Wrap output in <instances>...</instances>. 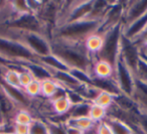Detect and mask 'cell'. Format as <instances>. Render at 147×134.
<instances>
[{
	"label": "cell",
	"mask_w": 147,
	"mask_h": 134,
	"mask_svg": "<svg viewBox=\"0 0 147 134\" xmlns=\"http://www.w3.org/2000/svg\"><path fill=\"white\" fill-rule=\"evenodd\" d=\"M51 102V109H53V116H65L69 114V110L71 109L73 105L69 102V98L67 96L61 98H57L55 100H49Z\"/></svg>",
	"instance_id": "18"
},
{
	"label": "cell",
	"mask_w": 147,
	"mask_h": 134,
	"mask_svg": "<svg viewBox=\"0 0 147 134\" xmlns=\"http://www.w3.org/2000/svg\"><path fill=\"white\" fill-rule=\"evenodd\" d=\"M34 120V116L29 109H18L13 117V123L29 126Z\"/></svg>",
	"instance_id": "25"
},
{
	"label": "cell",
	"mask_w": 147,
	"mask_h": 134,
	"mask_svg": "<svg viewBox=\"0 0 147 134\" xmlns=\"http://www.w3.org/2000/svg\"><path fill=\"white\" fill-rule=\"evenodd\" d=\"M28 134H49V124L40 118H34L32 123L29 125Z\"/></svg>",
	"instance_id": "27"
},
{
	"label": "cell",
	"mask_w": 147,
	"mask_h": 134,
	"mask_svg": "<svg viewBox=\"0 0 147 134\" xmlns=\"http://www.w3.org/2000/svg\"><path fill=\"white\" fill-rule=\"evenodd\" d=\"M107 122L112 129L113 134H137V131L129 124L114 118H107Z\"/></svg>",
	"instance_id": "19"
},
{
	"label": "cell",
	"mask_w": 147,
	"mask_h": 134,
	"mask_svg": "<svg viewBox=\"0 0 147 134\" xmlns=\"http://www.w3.org/2000/svg\"><path fill=\"white\" fill-rule=\"evenodd\" d=\"M89 117L96 124L100 123L108 118V110L97 105V104L92 103L90 107V112H89Z\"/></svg>",
	"instance_id": "24"
},
{
	"label": "cell",
	"mask_w": 147,
	"mask_h": 134,
	"mask_svg": "<svg viewBox=\"0 0 147 134\" xmlns=\"http://www.w3.org/2000/svg\"><path fill=\"white\" fill-rule=\"evenodd\" d=\"M25 94L27 95V97L30 98L31 100L36 99V98L41 97V82L38 80H33L27 87H25L24 89Z\"/></svg>",
	"instance_id": "29"
},
{
	"label": "cell",
	"mask_w": 147,
	"mask_h": 134,
	"mask_svg": "<svg viewBox=\"0 0 147 134\" xmlns=\"http://www.w3.org/2000/svg\"><path fill=\"white\" fill-rule=\"evenodd\" d=\"M61 86L55 79H47L41 82V97L51 100Z\"/></svg>",
	"instance_id": "20"
},
{
	"label": "cell",
	"mask_w": 147,
	"mask_h": 134,
	"mask_svg": "<svg viewBox=\"0 0 147 134\" xmlns=\"http://www.w3.org/2000/svg\"><path fill=\"white\" fill-rule=\"evenodd\" d=\"M69 73L71 74L75 79L83 86H89L92 83V76L89 72L83 71V70H79V69H71L69 70Z\"/></svg>",
	"instance_id": "28"
},
{
	"label": "cell",
	"mask_w": 147,
	"mask_h": 134,
	"mask_svg": "<svg viewBox=\"0 0 147 134\" xmlns=\"http://www.w3.org/2000/svg\"><path fill=\"white\" fill-rule=\"evenodd\" d=\"M12 39L20 41L25 45L36 59L47 57L51 53V43L47 35L37 32H18ZM10 39V37H9Z\"/></svg>",
	"instance_id": "5"
},
{
	"label": "cell",
	"mask_w": 147,
	"mask_h": 134,
	"mask_svg": "<svg viewBox=\"0 0 147 134\" xmlns=\"http://www.w3.org/2000/svg\"><path fill=\"white\" fill-rule=\"evenodd\" d=\"M90 73L95 79H114L115 67L104 60L94 59Z\"/></svg>",
	"instance_id": "13"
},
{
	"label": "cell",
	"mask_w": 147,
	"mask_h": 134,
	"mask_svg": "<svg viewBox=\"0 0 147 134\" xmlns=\"http://www.w3.org/2000/svg\"><path fill=\"white\" fill-rule=\"evenodd\" d=\"M49 134H65V124L49 121Z\"/></svg>",
	"instance_id": "34"
},
{
	"label": "cell",
	"mask_w": 147,
	"mask_h": 134,
	"mask_svg": "<svg viewBox=\"0 0 147 134\" xmlns=\"http://www.w3.org/2000/svg\"><path fill=\"white\" fill-rule=\"evenodd\" d=\"M53 79H55L61 87L67 90H79L81 85L69 72H53Z\"/></svg>",
	"instance_id": "16"
},
{
	"label": "cell",
	"mask_w": 147,
	"mask_h": 134,
	"mask_svg": "<svg viewBox=\"0 0 147 134\" xmlns=\"http://www.w3.org/2000/svg\"><path fill=\"white\" fill-rule=\"evenodd\" d=\"M18 73H19V82H20V87L22 89H24L25 87L29 85L31 82L34 80L32 74L30 73L27 68H25L24 66H20V69H18Z\"/></svg>",
	"instance_id": "30"
},
{
	"label": "cell",
	"mask_w": 147,
	"mask_h": 134,
	"mask_svg": "<svg viewBox=\"0 0 147 134\" xmlns=\"http://www.w3.org/2000/svg\"><path fill=\"white\" fill-rule=\"evenodd\" d=\"M135 79L147 83V61L141 58L138 67L135 72Z\"/></svg>",
	"instance_id": "31"
},
{
	"label": "cell",
	"mask_w": 147,
	"mask_h": 134,
	"mask_svg": "<svg viewBox=\"0 0 147 134\" xmlns=\"http://www.w3.org/2000/svg\"><path fill=\"white\" fill-rule=\"evenodd\" d=\"M147 32V13L132 23L123 26V37L132 41H138Z\"/></svg>",
	"instance_id": "9"
},
{
	"label": "cell",
	"mask_w": 147,
	"mask_h": 134,
	"mask_svg": "<svg viewBox=\"0 0 147 134\" xmlns=\"http://www.w3.org/2000/svg\"><path fill=\"white\" fill-rule=\"evenodd\" d=\"M119 57L125 62V64L130 68V70L135 75L138 64L141 60L140 47L138 43L136 41H129L126 37H122Z\"/></svg>",
	"instance_id": "8"
},
{
	"label": "cell",
	"mask_w": 147,
	"mask_h": 134,
	"mask_svg": "<svg viewBox=\"0 0 147 134\" xmlns=\"http://www.w3.org/2000/svg\"><path fill=\"white\" fill-rule=\"evenodd\" d=\"M114 80L120 93L132 98L135 92V75L120 57L115 65Z\"/></svg>",
	"instance_id": "6"
},
{
	"label": "cell",
	"mask_w": 147,
	"mask_h": 134,
	"mask_svg": "<svg viewBox=\"0 0 147 134\" xmlns=\"http://www.w3.org/2000/svg\"><path fill=\"white\" fill-rule=\"evenodd\" d=\"M18 109L16 104L7 96L0 86V113L5 121V125L13 123V117Z\"/></svg>",
	"instance_id": "12"
},
{
	"label": "cell",
	"mask_w": 147,
	"mask_h": 134,
	"mask_svg": "<svg viewBox=\"0 0 147 134\" xmlns=\"http://www.w3.org/2000/svg\"><path fill=\"white\" fill-rule=\"evenodd\" d=\"M1 134H14L13 132H2Z\"/></svg>",
	"instance_id": "40"
},
{
	"label": "cell",
	"mask_w": 147,
	"mask_h": 134,
	"mask_svg": "<svg viewBox=\"0 0 147 134\" xmlns=\"http://www.w3.org/2000/svg\"><path fill=\"white\" fill-rule=\"evenodd\" d=\"M86 134H95V132H94V129H93V130H91V131H88V132H86Z\"/></svg>",
	"instance_id": "39"
},
{
	"label": "cell",
	"mask_w": 147,
	"mask_h": 134,
	"mask_svg": "<svg viewBox=\"0 0 147 134\" xmlns=\"http://www.w3.org/2000/svg\"><path fill=\"white\" fill-rule=\"evenodd\" d=\"M104 45L100 53L94 59L104 60L115 67L120 55L121 39L123 37V24L108 29L104 33Z\"/></svg>",
	"instance_id": "3"
},
{
	"label": "cell",
	"mask_w": 147,
	"mask_h": 134,
	"mask_svg": "<svg viewBox=\"0 0 147 134\" xmlns=\"http://www.w3.org/2000/svg\"><path fill=\"white\" fill-rule=\"evenodd\" d=\"M2 132H4V126L0 125V134L2 133Z\"/></svg>",
	"instance_id": "38"
},
{
	"label": "cell",
	"mask_w": 147,
	"mask_h": 134,
	"mask_svg": "<svg viewBox=\"0 0 147 134\" xmlns=\"http://www.w3.org/2000/svg\"><path fill=\"white\" fill-rule=\"evenodd\" d=\"M147 13V1H133L127 2L126 10H125L123 26L132 23L136 19Z\"/></svg>",
	"instance_id": "11"
},
{
	"label": "cell",
	"mask_w": 147,
	"mask_h": 134,
	"mask_svg": "<svg viewBox=\"0 0 147 134\" xmlns=\"http://www.w3.org/2000/svg\"><path fill=\"white\" fill-rule=\"evenodd\" d=\"M37 61L40 64H42L43 66L49 69L51 72H69V68L61 61V59L55 55L53 53L47 55V57L39 58L37 59Z\"/></svg>",
	"instance_id": "17"
},
{
	"label": "cell",
	"mask_w": 147,
	"mask_h": 134,
	"mask_svg": "<svg viewBox=\"0 0 147 134\" xmlns=\"http://www.w3.org/2000/svg\"><path fill=\"white\" fill-rule=\"evenodd\" d=\"M84 47L86 51L89 53V55L93 58L96 57L100 51L102 49L103 45H104V35L101 32H95L93 35H89L84 41Z\"/></svg>",
	"instance_id": "14"
},
{
	"label": "cell",
	"mask_w": 147,
	"mask_h": 134,
	"mask_svg": "<svg viewBox=\"0 0 147 134\" xmlns=\"http://www.w3.org/2000/svg\"><path fill=\"white\" fill-rule=\"evenodd\" d=\"M65 134H86V132L75 127V126L65 124Z\"/></svg>",
	"instance_id": "36"
},
{
	"label": "cell",
	"mask_w": 147,
	"mask_h": 134,
	"mask_svg": "<svg viewBox=\"0 0 147 134\" xmlns=\"http://www.w3.org/2000/svg\"><path fill=\"white\" fill-rule=\"evenodd\" d=\"M51 43V53L61 59L69 70L79 69L89 73L91 72L94 60L86 51L83 43H67L53 39Z\"/></svg>",
	"instance_id": "1"
},
{
	"label": "cell",
	"mask_w": 147,
	"mask_h": 134,
	"mask_svg": "<svg viewBox=\"0 0 147 134\" xmlns=\"http://www.w3.org/2000/svg\"><path fill=\"white\" fill-rule=\"evenodd\" d=\"M90 102L84 101L83 103H80L78 105H74L71 109L69 110L67 117L69 119H75V118H80V117H86L89 116V112H90L91 107Z\"/></svg>",
	"instance_id": "23"
},
{
	"label": "cell",
	"mask_w": 147,
	"mask_h": 134,
	"mask_svg": "<svg viewBox=\"0 0 147 134\" xmlns=\"http://www.w3.org/2000/svg\"><path fill=\"white\" fill-rule=\"evenodd\" d=\"M0 86L3 89V91L7 94V96L16 104L19 109H21V108L22 109H29L31 103H32V100L27 97L22 88L11 87V86L6 85L2 82H0Z\"/></svg>",
	"instance_id": "10"
},
{
	"label": "cell",
	"mask_w": 147,
	"mask_h": 134,
	"mask_svg": "<svg viewBox=\"0 0 147 134\" xmlns=\"http://www.w3.org/2000/svg\"><path fill=\"white\" fill-rule=\"evenodd\" d=\"M2 4H4V2H0V8L2 7V6H1V5H2Z\"/></svg>",
	"instance_id": "41"
},
{
	"label": "cell",
	"mask_w": 147,
	"mask_h": 134,
	"mask_svg": "<svg viewBox=\"0 0 147 134\" xmlns=\"http://www.w3.org/2000/svg\"><path fill=\"white\" fill-rule=\"evenodd\" d=\"M8 22V26L18 32H37L45 35V24L35 13L28 12L21 15L14 14Z\"/></svg>",
	"instance_id": "7"
},
{
	"label": "cell",
	"mask_w": 147,
	"mask_h": 134,
	"mask_svg": "<svg viewBox=\"0 0 147 134\" xmlns=\"http://www.w3.org/2000/svg\"><path fill=\"white\" fill-rule=\"evenodd\" d=\"M0 53L11 63L23 62L26 64L37 60L23 43L9 37H0Z\"/></svg>",
	"instance_id": "4"
},
{
	"label": "cell",
	"mask_w": 147,
	"mask_h": 134,
	"mask_svg": "<svg viewBox=\"0 0 147 134\" xmlns=\"http://www.w3.org/2000/svg\"><path fill=\"white\" fill-rule=\"evenodd\" d=\"M101 21L95 19H85L76 22L65 23L53 29V39L67 43H84V41L95 32H98Z\"/></svg>",
	"instance_id": "2"
},
{
	"label": "cell",
	"mask_w": 147,
	"mask_h": 134,
	"mask_svg": "<svg viewBox=\"0 0 147 134\" xmlns=\"http://www.w3.org/2000/svg\"><path fill=\"white\" fill-rule=\"evenodd\" d=\"M136 43H139V45H147V32L145 33V35H143L142 37H141L140 41H136Z\"/></svg>",
	"instance_id": "37"
},
{
	"label": "cell",
	"mask_w": 147,
	"mask_h": 134,
	"mask_svg": "<svg viewBox=\"0 0 147 134\" xmlns=\"http://www.w3.org/2000/svg\"><path fill=\"white\" fill-rule=\"evenodd\" d=\"M1 82L11 87H20V82H19V73L18 69H12L10 67L5 68L4 72L2 74V80Z\"/></svg>",
	"instance_id": "21"
},
{
	"label": "cell",
	"mask_w": 147,
	"mask_h": 134,
	"mask_svg": "<svg viewBox=\"0 0 147 134\" xmlns=\"http://www.w3.org/2000/svg\"><path fill=\"white\" fill-rule=\"evenodd\" d=\"M65 124L75 126V127L83 130L84 132L91 131V130L94 129L95 125H96V123H95V122L93 121L89 116H86V117L75 118V119H67V121Z\"/></svg>",
	"instance_id": "22"
},
{
	"label": "cell",
	"mask_w": 147,
	"mask_h": 134,
	"mask_svg": "<svg viewBox=\"0 0 147 134\" xmlns=\"http://www.w3.org/2000/svg\"><path fill=\"white\" fill-rule=\"evenodd\" d=\"M25 68L30 71V73L32 74L33 78L35 80H38V81L42 82L45 80L47 79H51L53 78V72L49 69H47L45 66H43L42 64H40L38 61H33L30 63H26L24 64Z\"/></svg>",
	"instance_id": "15"
},
{
	"label": "cell",
	"mask_w": 147,
	"mask_h": 134,
	"mask_svg": "<svg viewBox=\"0 0 147 134\" xmlns=\"http://www.w3.org/2000/svg\"><path fill=\"white\" fill-rule=\"evenodd\" d=\"M94 132L95 134H113L112 129H111L107 120L97 123L94 127Z\"/></svg>",
	"instance_id": "33"
},
{
	"label": "cell",
	"mask_w": 147,
	"mask_h": 134,
	"mask_svg": "<svg viewBox=\"0 0 147 134\" xmlns=\"http://www.w3.org/2000/svg\"><path fill=\"white\" fill-rule=\"evenodd\" d=\"M115 97L116 96L113 95V94L109 93L106 91H100L99 95L97 96V98L95 99V101L93 102L94 104L101 106V107L105 108V109L108 110L110 107H112L114 105L115 102Z\"/></svg>",
	"instance_id": "26"
},
{
	"label": "cell",
	"mask_w": 147,
	"mask_h": 134,
	"mask_svg": "<svg viewBox=\"0 0 147 134\" xmlns=\"http://www.w3.org/2000/svg\"><path fill=\"white\" fill-rule=\"evenodd\" d=\"M13 133L14 134H28L29 126L13 123Z\"/></svg>",
	"instance_id": "35"
},
{
	"label": "cell",
	"mask_w": 147,
	"mask_h": 134,
	"mask_svg": "<svg viewBox=\"0 0 147 134\" xmlns=\"http://www.w3.org/2000/svg\"><path fill=\"white\" fill-rule=\"evenodd\" d=\"M137 128L141 134H147V113L138 111L137 114Z\"/></svg>",
	"instance_id": "32"
}]
</instances>
